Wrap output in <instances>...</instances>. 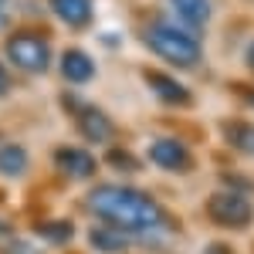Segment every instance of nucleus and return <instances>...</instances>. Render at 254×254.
I'll use <instances>...</instances> for the list:
<instances>
[{"label":"nucleus","instance_id":"nucleus-1","mask_svg":"<svg viewBox=\"0 0 254 254\" xmlns=\"http://www.w3.org/2000/svg\"><path fill=\"white\" fill-rule=\"evenodd\" d=\"M88 210L126 231H149L163 224V210L146 193L129 187H95L88 193Z\"/></svg>","mask_w":254,"mask_h":254},{"label":"nucleus","instance_id":"nucleus-2","mask_svg":"<svg viewBox=\"0 0 254 254\" xmlns=\"http://www.w3.org/2000/svg\"><path fill=\"white\" fill-rule=\"evenodd\" d=\"M146 44L156 51L159 58L173 61V64H183V68H190V64L200 61V44H196L190 34L170 27V24H153V27L146 31Z\"/></svg>","mask_w":254,"mask_h":254},{"label":"nucleus","instance_id":"nucleus-3","mask_svg":"<svg viewBox=\"0 0 254 254\" xmlns=\"http://www.w3.org/2000/svg\"><path fill=\"white\" fill-rule=\"evenodd\" d=\"M7 55L10 61L24 68V71H44L48 64H51V51H48V44L38 38V34H14V38L7 41Z\"/></svg>","mask_w":254,"mask_h":254},{"label":"nucleus","instance_id":"nucleus-4","mask_svg":"<svg viewBox=\"0 0 254 254\" xmlns=\"http://www.w3.org/2000/svg\"><path fill=\"white\" fill-rule=\"evenodd\" d=\"M210 217L220 227H244V224H251V203L241 193L224 190V193L210 196Z\"/></svg>","mask_w":254,"mask_h":254},{"label":"nucleus","instance_id":"nucleus-5","mask_svg":"<svg viewBox=\"0 0 254 254\" xmlns=\"http://www.w3.org/2000/svg\"><path fill=\"white\" fill-rule=\"evenodd\" d=\"M149 159L163 170H187L190 166V149L180 139H156L149 146Z\"/></svg>","mask_w":254,"mask_h":254},{"label":"nucleus","instance_id":"nucleus-6","mask_svg":"<svg viewBox=\"0 0 254 254\" xmlns=\"http://www.w3.org/2000/svg\"><path fill=\"white\" fill-rule=\"evenodd\" d=\"M55 163H58L61 173L75 176V180H88V176L95 173L92 153H81V149H71V146H61L58 153H55Z\"/></svg>","mask_w":254,"mask_h":254},{"label":"nucleus","instance_id":"nucleus-7","mask_svg":"<svg viewBox=\"0 0 254 254\" xmlns=\"http://www.w3.org/2000/svg\"><path fill=\"white\" fill-rule=\"evenodd\" d=\"M78 129L85 139H92V142H105V139L112 136V122L109 116L95 109V105H81L78 109Z\"/></svg>","mask_w":254,"mask_h":254},{"label":"nucleus","instance_id":"nucleus-8","mask_svg":"<svg viewBox=\"0 0 254 254\" xmlns=\"http://www.w3.org/2000/svg\"><path fill=\"white\" fill-rule=\"evenodd\" d=\"M146 81H149V85H153V92H156L163 102H170V105H187V102H190V92H187L180 81H173L170 75L149 71V75H146Z\"/></svg>","mask_w":254,"mask_h":254},{"label":"nucleus","instance_id":"nucleus-9","mask_svg":"<svg viewBox=\"0 0 254 254\" xmlns=\"http://www.w3.org/2000/svg\"><path fill=\"white\" fill-rule=\"evenodd\" d=\"M51 7L58 10V17L71 27H81L92 20V0H51Z\"/></svg>","mask_w":254,"mask_h":254},{"label":"nucleus","instance_id":"nucleus-10","mask_svg":"<svg viewBox=\"0 0 254 254\" xmlns=\"http://www.w3.org/2000/svg\"><path fill=\"white\" fill-rule=\"evenodd\" d=\"M92 71H95V64H92V58L88 55H81V51H68L64 58H61V75L68 81H88L92 78Z\"/></svg>","mask_w":254,"mask_h":254},{"label":"nucleus","instance_id":"nucleus-11","mask_svg":"<svg viewBox=\"0 0 254 254\" xmlns=\"http://www.w3.org/2000/svg\"><path fill=\"white\" fill-rule=\"evenodd\" d=\"M170 3L176 7V14L193 27H203L210 20V0H170Z\"/></svg>","mask_w":254,"mask_h":254},{"label":"nucleus","instance_id":"nucleus-12","mask_svg":"<svg viewBox=\"0 0 254 254\" xmlns=\"http://www.w3.org/2000/svg\"><path fill=\"white\" fill-rule=\"evenodd\" d=\"M224 139L234 146L237 153L254 156V126H241V122H224Z\"/></svg>","mask_w":254,"mask_h":254},{"label":"nucleus","instance_id":"nucleus-13","mask_svg":"<svg viewBox=\"0 0 254 254\" xmlns=\"http://www.w3.org/2000/svg\"><path fill=\"white\" fill-rule=\"evenodd\" d=\"M88 241H92V248H98V251H105V254H119L129 248V237L116 234V231H105V227H95L88 234Z\"/></svg>","mask_w":254,"mask_h":254},{"label":"nucleus","instance_id":"nucleus-14","mask_svg":"<svg viewBox=\"0 0 254 254\" xmlns=\"http://www.w3.org/2000/svg\"><path fill=\"white\" fill-rule=\"evenodd\" d=\"M27 170V153L20 146H0V173L20 176Z\"/></svg>","mask_w":254,"mask_h":254},{"label":"nucleus","instance_id":"nucleus-15","mask_svg":"<svg viewBox=\"0 0 254 254\" xmlns=\"http://www.w3.org/2000/svg\"><path fill=\"white\" fill-rule=\"evenodd\" d=\"M38 234L44 237V241H51V244H68L71 234H75V227H71L68 220H55V224H41Z\"/></svg>","mask_w":254,"mask_h":254},{"label":"nucleus","instance_id":"nucleus-16","mask_svg":"<svg viewBox=\"0 0 254 254\" xmlns=\"http://www.w3.org/2000/svg\"><path fill=\"white\" fill-rule=\"evenodd\" d=\"M7 88H10V78H7V71L0 68V95H7Z\"/></svg>","mask_w":254,"mask_h":254},{"label":"nucleus","instance_id":"nucleus-17","mask_svg":"<svg viewBox=\"0 0 254 254\" xmlns=\"http://www.w3.org/2000/svg\"><path fill=\"white\" fill-rule=\"evenodd\" d=\"M248 64H251V68H254V44H251V48H248Z\"/></svg>","mask_w":254,"mask_h":254},{"label":"nucleus","instance_id":"nucleus-18","mask_svg":"<svg viewBox=\"0 0 254 254\" xmlns=\"http://www.w3.org/2000/svg\"><path fill=\"white\" fill-rule=\"evenodd\" d=\"M3 3H7V0H0V24H3Z\"/></svg>","mask_w":254,"mask_h":254}]
</instances>
